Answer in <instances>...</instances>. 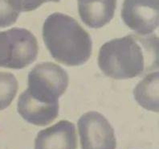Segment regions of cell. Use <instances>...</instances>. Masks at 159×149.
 Segmentation results:
<instances>
[{"label": "cell", "instance_id": "obj_1", "mask_svg": "<svg viewBox=\"0 0 159 149\" xmlns=\"http://www.w3.org/2000/svg\"><path fill=\"white\" fill-rule=\"evenodd\" d=\"M158 37L131 34L105 43L98 55L103 74L116 80L129 79L158 68Z\"/></svg>", "mask_w": 159, "mask_h": 149}, {"label": "cell", "instance_id": "obj_2", "mask_svg": "<svg viewBox=\"0 0 159 149\" xmlns=\"http://www.w3.org/2000/svg\"><path fill=\"white\" fill-rule=\"evenodd\" d=\"M42 33L47 49L61 64L80 66L91 56L93 42L89 34L69 16L50 15L45 20Z\"/></svg>", "mask_w": 159, "mask_h": 149}, {"label": "cell", "instance_id": "obj_3", "mask_svg": "<svg viewBox=\"0 0 159 149\" xmlns=\"http://www.w3.org/2000/svg\"><path fill=\"white\" fill-rule=\"evenodd\" d=\"M68 85L67 72L52 62L37 65L28 74L26 92L34 100L43 104L59 103L58 99Z\"/></svg>", "mask_w": 159, "mask_h": 149}, {"label": "cell", "instance_id": "obj_4", "mask_svg": "<svg viewBox=\"0 0 159 149\" xmlns=\"http://www.w3.org/2000/svg\"><path fill=\"white\" fill-rule=\"evenodd\" d=\"M38 51L36 38L28 30L14 27L0 31V67L25 68L36 60Z\"/></svg>", "mask_w": 159, "mask_h": 149}, {"label": "cell", "instance_id": "obj_5", "mask_svg": "<svg viewBox=\"0 0 159 149\" xmlns=\"http://www.w3.org/2000/svg\"><path fill=\"white\" fill-rule=\"evenodd\" d=\"M82 149H116L114 131L104 115L96 111L84 114L78 121Z\"/></svg>", "mask_w": 159, "mask_h": 149}, {"label": "cell", "instance_id": "obj_6", "mask_svg": "<svg viewBox=\"0 0 159 149\" xmlns=\"http://www.w3.org/2000/svg\"><path fill=\"white\" fill-rule=\"evenodd\" d=\"M159 0H125L121 18L139 35H150L158 26Z\"/></svg>", "mask_w": 159, "mask_h": 149}, {"label": "cell", "instance_id": "obj_7", "mask_svg": "<svg viewBox=\"0 0 159 149\" xmlns=\"http://www.w3.org/2000/svg\"><path fill=\"white\" fill-rule=\"evenodd\" d=\"M76 127L68 120H61L42 130L35 140V149H76Z\"/></svg>", "mask_w": 159, "mask_h": 149}, {"label": "cell", "instance_id": "obj_8", "mask_svg": "<svg viewBox=\"0 0 159 149\" xmlns=\"http://www.w3.org/2000/svg\"><path fill=\"white\" fill-rule=\"evenodd\" d=\"M17 110L20 116L27 123L36 126H46L58 116L59 103H40L31 99L26 91H23L18 100Z\"/></svg>", "mask_w": 159, "mask_h": 149}, {"label": "cell", "instance_id": "obj_9", "mask_svg": "<svg viewBox=\"0 0 159 149\" xmlns=\"http://www.w3.org/2000/svg\"><path fill=\"white\" fill-rule=\"evenodd\" d=\"M82 21L92 28H100L112 20L116 0H77Z\"/></svg>", "mask_w": 159, "mask_h": 149}, {"label": "cell", "instance_id": "obj_10", "mask_svg": "<svg viewBox=\"0 0 159 149\" xmlns=\"http://www.w3.org/2000/svg\"><path fill=\"white\" fill-rule=\"evenodd\" d=\"M135 100L146 110L158 112V73L149 74L134 90Z\"/></svg>", "mask_w": 159, "mask_h": 149}, {"label": "cell", "instance_id": "obj_11", "mask_svg": "<svg viewBox=\"0 0 159 149\" xmlns=\"http://www.w3.org/2000/svg\"><path fill=\"white\" fill-rule=\"evenodd\" d=\"M18 89V81L13 74L0 72V110L10 106L16 98Z\"/></svg>", "mask_w": 159, "mask_h": 149}, {"label": "cell", "instance_id": "obj_12", "mask_svg": "<svg viewBox=\"0 0 159 149\" xmlns=\"http://www.w3.org/2000/svg\"><path fill=\"white\" fill-rule=\"evenodd\" d=\"M21 12L20 0H0V27L14 24Z\"/></svg>", "mask_w": 159, "mask_h": 149}, {"label": "cell", "instance_id": "obj_13", "mask_svg": "<svg viewBox=\"0 0 159 149\" xmlns=\"http://www.w3.org/2000/svg\"><path fill=\"white\" fill-rule=\"evenodd\" d=\"M60 0H20L22 12H31L37 9L44 2H59Z\"/></svg>", "mask_w": 159, "mask_h": 149}]
</instances>
